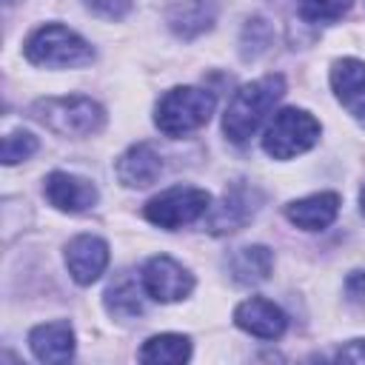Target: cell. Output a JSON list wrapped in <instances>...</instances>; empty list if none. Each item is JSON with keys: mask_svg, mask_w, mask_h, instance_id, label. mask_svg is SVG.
<instances>
[{"mask_svg": "<svg viewBox=\"0 0 365 365\" xmlns=\"http://www.w3.org/2000/svg\"><path fill=\"white\" fill-rule=\"evenodd\" d=\"M234 322L237 328H242L245 334L257 336V339H279L288 328V317L285 311L265 299V297H248L234 308Z\"/></svg>", "mask_w": 365, "mask_h": 365, "instance_id": "obj_11", "label": "cell"}, {"mask_svg": "<svg viewBox=\"0 0 365 365\" xmlns=\"http://www.w3.org/2000/svg\"><path fill=\"white\" fill-rule=\"evenodd\" d=\"M342 197L336 191H317L285 205V220L302 231H322L339 217Z\"/></svg>", "mask_w": 365, "mask_h": 365, "instance_id": "obj_13", "label": "cell"}, {"mask_svg": "<svg viewBox=\"0 0 365 365\" xmlns=\"http://www.w3.org/2000/svg\"><path fill=\"white\" fill-rule=\"evenodd\" d=\"M191 356V339L182 334H157L143 342L140 362L148 365H180Z\"/></svg>", "mask_w": 365, "mask_h": 365, "instance_id": "obj_19", "label": "cell"}, {"mask_svg": "<svg viewBox=\"0 0 365 365\" xmlns=\"http://www.w3.org/2000/svg\"><path fill=\"white\" fill-rule=\"evenodd\" d=\"M217 108V97L211 88L200 86H177L160 97L154 106V125L165 137H185L202 128Z\"/></svg>", "mask_w": 365, "mask_h": 365, "instance_id": "obj_2", "label": "cell"}, {"mask_svg": "<svg viewBox=\"0 0 365 365\" xmlns=\"http://www.w3.org/2000/svg\"><path fill=\"white\" fill-rule=\"evenodd\" d=\"M285 94V77L282 74H265L259 80H251L245 86H240L222 114V134L228 137V143L242 145L248 143L259 125L268 120L271 108L279 103V97Z\"/></svg>", "mask_w": 365, "mask_h": 365, "instance_id": "obj_1", "label": "cell"}, {"mask_svg": "<svg viewBox=\"0 0 365 365\" xmlns=\"http://www.w3.org/2000/svg\"><path fill=\"white\" fill-rule=\"evenodd\" d=\"M114 174L125 188H148L163 174V157L151 143H134L117 157Z\"/></svg>", "mask_w": 365, "mask_h": 365, "instance_id": "obj_12", "label": "cell"}, {"mask_svg": "<svg viewBox=\"0 0 365 365\" xmlns=\"http://www.w3.org/2000/svg\"><path fill=\"white\" fill-rule=\"evenodd\" d=\"M108 242L97 234H77L66 245V268L77 285H91L108 268Z\"/></svg>", "mask_w": 365, "mask_h": 365, "instance_id": "obj_10", "label": "cell"}, {"mask_svg": "<svg viewBox=\"0 0 365 365\" xmlns=\"http://www.w3.org/2000/svg\"><path fill=\"white\" fill-rule=\"evenodd\" d=\"M43 194L57 211H66V214H83L94 208L100 200L97 185L71 171H51L43 180Z\"/></svg>", "mask_w": 365, "mask_h": 365, "instance_id": "obj_9", "label": "cell"}, {"mask_svg": "<svg viewBox=\"0 0 365 365\" xmlns=\"http://www.w3.org/2000/svg\"><path fill=\"white\" fill-rule=\"evenodd\" d=\"M331 88L351 117L365 123V63L356 57H339L331 66Z\"/></svg>", "mask_w": 365, "mask_h": 365, "instance_id": "obj_14", "label": "cell"}, {"mask_svg": "<svg viewBox=\"0 0 365 365\" xmlns=\"http://www.w3.org/2000/svg\"><path fill=\"white\" fill-rule=\"evenodd\" d=\"M345 299L365 311V271H351L345 279Z\"/></svg>", "mask_w": 365, "mask_h": 365, "instance_id": "obj_24", "label": "cell"}, {"mask_svg": "<svg viewBox=\"0 0 365 365\" xmlns=\"http://www.w3.org/2000/svg\"><path fill=\"white\" fill-rule=\"evenodd\" d=\"M23 51H26L29 63L46 66V68H80L94 60L91 43L60 23H46V26L34 29L29 34Z\"/></svg>", "mask_w": 365, "mask_h": 365, "instance_id": "obj_4", "label": "cell"}, {"mask_svg": "<svg viewBox=\"0 0 365 365\" xmlns=\"http://www.w3.org/2000/svg\"><path fill=\"white\" fill-rule=\"evenodd\" d=\"M259 202H262V194L254 185L231 182L225 188V194L220 197V202L208 208L205 228L211 234H234V231H240L257 214Z\"/></svg>", "mask_w": 365, "mask_h": 365, "instance_id": "obj_8", "label": "cell"}, {"mask_svg": "<svg viewBox=\"0 0 365 365\" xmlns=\"http://www.w3.org/2000/svg\"><path fill=\"white\" fill-rule=\"evenodd\" d=\"M351 3L354 0H299V17L314 26H328L336 23L351 9Z\"/></svg>", "mask_w": 365, "mask_h": 365, "instance_id": "obj_21", "label": "cell"}, {"mask_svg": "<svg viewBox=\"0 0 365 365\" xmlns=\"http://www.w3.org/2000/svg\"><path fill=\"white\" fill-rule=\"evenodd\" d=\"M228 277L237 285H259L274 271V251L268 245H242L234 248L225 259Z\"/></svg>", "mask_w": 365, "mask_h": 365, "instance_id": "obj_17", "label": "cell"}, {"mask_svg": "<svg viewBox=\"0 0 365 365\" xmlns=\"http://www.w3.org/2000/svg\"><path fill=\"white\" fill-rule=\"evenodd\" d=\"M322 125L305 108H282L274 114L262 134V151L271 160H291L317 145Z\"/></svg>", "mask_w": 365, "mask_h": 365, "instance_id": "obj_5", "label": "cell"}, {"mask_svg": "<svg viewBox=\"0 0 365 365\" xmlns=\"http://www.w3.org/2000/svg\"><path fill=\"white\" fill-rule=\"evenodd\" d=\"M31 117L60 137H91L106 125L103 106L83 94L43 97L31 106Z\"/></svg>", "mask_w": 365, "mask_h": 365, "instance_id": "obj_3", "label": "cell"}, {"mask_svg": "<svg viewBox=\"0 0 365 365\" xmlns=\"http://www.w3.org/2000/svg\"><path fill=\"white\" fill-rule=\"evenodd\" d=\"M271 37H274V31H271L268 20L265 17H251L242 26V34H240V54H242V60H257L259 54H265L268 46H271Z\"/></svg>", "mask_w": 365, "mask_h": 365, "instance_id": "obj_20", "label": "cell"}, {"mask_svg": "<svg viewBox=\"0 0 365 365\" xmlns=\"http://www.w3.org/2000/svg\"><path fill=\"white\" fill-rule=\"evenodd\" d=\"M145 288H143V279L134 277L131 271H123L103 294V302H106V311L117 319H134L145 311Z\"/></svg>", "mask_w": 365, "mask_h": 365, "instance_id": "obj_18", "label": "cell"}, {"mask_svg": "<svg viewBox=\"0 0 365 365\" xmlns=\"http://www.w3.org/2000/svg\"><path fill=\"white\" fill-rule=\"evenodd\" d=\"M74 328L66 322V319H57V322H43V325H34L29 331V348L34 354V359L40 362H68L74 356Z\"/></svg>", "mask_w": 365, "mask_h": 365, "instance_id": "obj_15", "label": "cell"}, {"mask_svg": "<svg viewBox=\"0 0 365 365\" xmlns=\"http://www.w3.org/2000/svg\"><path fill=\"white\" fill-rule=\"evenodd\" d=\"M211 208V194L197 185H171L151 197L143 208L145 220L151 225H160L165 231H177L182 225L197 222Z\"/></svg>", "mask_w": 365, "mask_h": 365, "instance_id": "obj_6", "label": "cell"}, {"mask_svg": "<svg viewBox=\"0 0 365 365\" xmlns=\"http://www.w3.org/2000/svg\"><path fill=\"white\" fill-rule=\"evenodd\" d=\"M143 288L154 302H180L194 291V274L168 254L151 257L140 271Z\"/></svg>", "mask_w": 365, "mask_h": 365, "instance_id": "obj_7", "label": "cell"}, {"mask_svg": "<svg viewBox=\"0 0 365 365\" xmlns=\"http://www.w3.org/2000/svg\"><path fill=\"white\" fill-rule=\"evenodd\" d=\"M37 151V137L29 131H11L3 137V163L14 165L20 160H29Z\"/></svg>", "mask_w": 365, "mask_h": 365, "instance_id": "obj_22", "label": "cell"}, {"mask_svg": "<svg viewBox=\"0 0 365 365\" xmlns=\"http://www.w3.org/2000/svg\"><path fill=\"white\" fill-rule=\"evenodd\" d=\"M165 23L180 40H194L217 23V3L214 0H177L165 11Z\"/></svg>", "mask_w": 365, "mask_h": 365, "instance_id": "obj_16", "label": "cell"}, {"mask_svg": "<svg viewBox=\"0 0 365 365\" xmlns=\"http://www.w3.org/2000/svg\"><path fill=\"white\" fill-rule=\"evenodd\" d=\"M83 3L91 14H97L103 20H123L134 9L131 0H83Z\"/></svg>", "mask_w": 365, "mask_h": 365, "instance_id": "obj_23", "label": "cell"}, {"mask_svg": "<svg viewBox=\"0 0 365 365\" xmlns=\"http://www.w3.org/2000/svg\"><path fill=\"white\" fill-rule=\"evenodd\" d=\"M336 359H348V362H365V339H354L345 348L336 351Z\"/></svg>", "mask_w": 365, "mask_h": 365, "instance_id": "obj_25", "label": "cell"}, {"mask_svg": "<svg viewBox=\"0 0 365 365\" xmlns=\"http://www.w3.org/2000/svg\"><path fill=\"white\" fill-rule=\"evenodd\" d=\"M359 211H362V217H365V182H362V188H359Z\"/></svg>", "mask_w": 365, "mask_h": 365, "instance_id": "obj_26", "label": "cell"}]
</instances>
